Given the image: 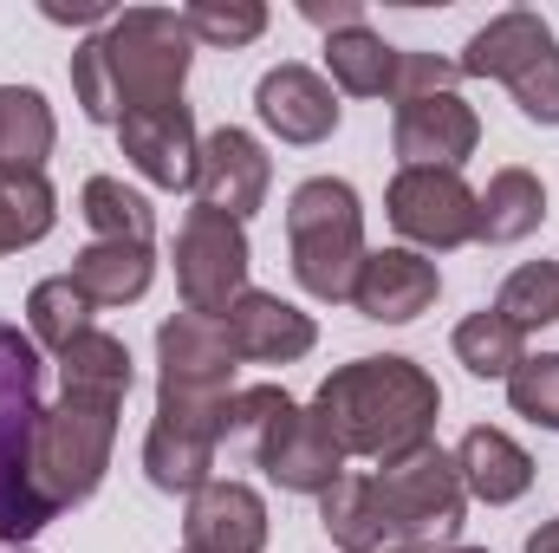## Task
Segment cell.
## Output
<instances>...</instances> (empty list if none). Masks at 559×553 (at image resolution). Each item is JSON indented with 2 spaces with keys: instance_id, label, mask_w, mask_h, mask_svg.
I'll list each match as a JSON object with an SVG mask.
<instances>
[{
  "instance_id": "e575fe53",
  "label": "cell",
  "mask_w": 559,
  "mask_h": 553,
  "mask_svg": "<svg viewBox=\"0 0 559 553\" xmlns=\"http://www.w3.org/2000/svg\"><path fill=\"white\" fill-rule=\"evenodd\" d=\"M299 13H306V20H312L325 39H332V33H352V26H365V0H332V7H325V0H306Z\"/></svg>"
},
{
  "instance_id": "7a4b0ae2",
  "label": "cell",
  "mask_w": 559,
  "mask_h": 553,
  "mask_svg": "<svg viewBox=\"0 0 559 553\" xmlns=\"http://www.w3.org/2000/svg\"><path fill=\"white\" fill-rule=\"evenodd\" d=\"M195 66V39L182 26V13L169 7H124L111 13V26H98L79 52H72V98L92 125L156 111V105H182Z\"/></svg>"
},
{
  "instance_id": "2e32d148",
  "label": "cell",
  "mask_w": 559,
  "mask_h": 553,
  "mask_svg": "<svg viewBox=\"0 0 559 553\" xmlns=\"http://www.w3.org/2000/svg\"><path fill=\"white\" fill-rule=\"evenodd\" d=\"M436 293H442V274L417 248H371L352 280V306L378 326H411L417 313L436 306Z\"/></svg>"
},
{
  "instance_id": "30bf717a",
  "label": "cell",
  "mask_w": 559,
  "mask_h": 553,
  "mask_svg": "<svg viewBox=\"0 0 559 553\" xmlns=\"http://www.w3.org/2000/svg\"><path fill=\"white\" fill-rule=\"evenodd\" d=\"M384 215L417 255H449L475 242V189L462 183V169H397L384 189Z\"/></svg>"
},
{
  "instance_id": "4fadbf2b",
  "label": "cell",
  "mask_w": 559,
  "mask_h": 553,
  "mask_svg": "<svg viewBox=\"0 0 559 553\" xmlns=\"http://www.w3.org/2000/svg\"><path fill=\"white\" fill-rule=\"evenodd\" d=\"M481 143V118L462 92H436L417 105H397L391 150L404 156V169H462Z\"/></svg>"
},
{
  "instance_id": "484cf974",
  "label": "cell",
  "mask_w": 559,
  "mask_h": 553,
  "mask_svg": "<svg viewBox=\"0 0 559 553\" xmlns=\"http://www.w3.org/2000/svg\"><path fill=\"white\" fill-rule=\"evenodd\" d=\"M138 372H131V345L105 326L79 332L66 352H59V391H105V398H131Z\"/></svg>"
},
{
  "instance_id": "4dcf8cb0",
  "label": "cell",
  "mask_w": 559,
  "mask_h": 553,
  "mask_svg": "<svg viewBox=\"0 0 559 553\" xmlns=\"http://www.w3.org/2000/svg\"><path fill=\"white\" fill-rule=\"evenodd\" d=\"M182 26H189L195 46L235 52V46H254L267 33V7L261 0H189L182 7Z\"/></svg>"
},
{
  "instance_id": "f35d334b",
  "label": "cell",
  "mask_w": 559,
  "mask_h": 553,
  "mask_svg": "<svg viewBox=\"0 0 559 553\" xmlns=\"http://www.w3.org/2000/svg\"><path fill=\"white\" fill-rule=\"evenodd\" d=\"M182 553H189V548H182Z\"/></svg>"
},
{
  "instance_id": "5bb4252c",
  "label": "cell",
  "mask_w": 559,
  "mask_h": 553,
  "mask_svg": "<svg viewBox=\"0 0 559 553\" xmlns=\"http://www.w3.org/2000/svg\"><path fill=\"white\" fill-rule=\"evenodd\" d=\"M118 143H124V163L138 169L143 183L156 189H195V111L189 105H156V111H131L118 118Z\"/></svg>"
},
{
  "instance_id": "8992f818",
  "label": "cell",
  "mask_w": 559,
  "mask_h": 553,
  "mask_svg": "<svg viewBox=\"0 0 559 553\" xmlns=\"http://www.w3.org/2000/svg\"><path fill=\"white\" fill-rule=\"evenodd\" d=\"M286 255L293 280L312 299H352V280L365 268V202L345 176H306L286 196Z\"/></svg>"
},
{
  "instance_id": "9a60e30c",
  "label": "cell",
  "mask_w": 559,
  "mask_h": 553,
  "mask_svg": "<svg viewBox=\"0 0 559 553\" xmlns=\"http://www.w3.org/2000/svg\"><path fill=\"white\" fill-rule=\"evenodd\" d=\"M182 548L189 553H261L267 548V502L248 482H202L182 515Z\"/></svg>"
},
{
  "instance_id": "cb8c5ba5",
  "label": "cell",
  "mask_w": 559,
  "mask_h": 553,
  "mask_svg": "<svg viewBox=\"0 0 559 553\" xmlns=\"http://www.w3.org/2000/svg\"><path fill=\"white\" fill-rule=\"evenodd\" d=\"M59 143L52 105L33 85H0V169H46Z\"/></svg>"
},
{
  "instance_id": "44dd1931",
  "label": "cell",
  "mask_w": 559,
  "mask_h": 553,
  "mask_svg": "<svg viewBox=\"0 0 559 553\" xmlns=\"http://www.w3.org/2000/svg\"><path fill=\"white\" fill-rule=\"evenodd\" d=\"M156 280V255L131 248V242H85L72 255V286L92 306H138Z\"/></svg>"
},
{
  "instance_id": "603a6c76",
  "label": "cell",
  "mask_w": 559,
  "mask_h": 553,
  "mask_svg": "<svg viewBox=\"0 0 559 553\" xmlns=\"http://www.w3.org/2000/svg\"><path fill=\"white\" fill-rule=\"evenodd\" d=\"M79 215H85L92 242H131V248H150L156 242V209H150V196L131 189L124 176H85Z\"/></svg>"
},
{
  "instance_id": "7402d4cb",
  "label": "cell",
  "mask_w": 559,
  "mask_h": 553,
  "mask_svg": "<svg viewBox=\"0 0 559 553\" xmlns=\"http://www.w3.org/2000/svg\"><path fill=\"white\" fill-rule=\"evenodd\" d=\"M215 456H222V443L195 436V430L150 423V436H143V475L163 495H195L202 482H215Z\"/></svg>"
},
{
  "instance_id": "8d00e7d4",
  "label": "cell",
  "mask_w": 559,
  "mask_h": 553,
  "mask_svg": "<svg viewBox=\"0 0 559 553\" xmlns=\"http://www.w3.org/2000/svg\"><path fill=\"white\" fill-rule=\"evenodd\" d=\"M449 553H488V548H449Z\"/></svg>"
},
{
  "instance_id": "4316f807",
  "label": "cell",
  "mask_w": 559,
  "mask_h": 553,
  "mask_svg": "<svg viewBox=\"0 0 559 553\" xmlns=\"http://www.w3.org/2000/svg\"><path fill=\"white\" fill-rule=\"evenodd\" d=\"M52 222H59V196L46 169H0V261L46 242Z\"/></svg>"
},
{
  "instance_id": "83f0119b",
  "label": "cell",
  "mask_w": 559,
  "mask_h": 553,
  "mask_svg": "<svg viewBox=\"0 0 559 553\" xmlns=\"http://www.w3.org/2000/svg\"><path fill=\"white\" fill-rule=\"evenodd\" d=\"M455 358L468 365V378H514L521 372V358H527V332L521 326H508L495 306H481V313H468L462 326H455Z\"/></svg>"
},
{
  "instance_id": "d4e9b609",
  "label": "cell",
  "mask_w": 559,
  "mask_h": 553,
  "mask_svg": "<svg viewBox=\"0 0 559 553\" xmlns=\"http://www.w3.org/2000/svg\"><path fill=\"white\" fill-rule=\"evenodd\" d=\"M325 72H332V92H352V98H391V72H397V46L371 26H352V33H332L325 39Z\"/></svg>"
},
{
  "instance_id": "836d02e7",
  "label": "cell",
  "mask_w": 559,
  "mask_h": 553,
  "mask_svg": "<svg viewBox=\"0 0 559 553\" xmlns=\"http://www.w3.org/2000/svg\"><path fill=\"white\" fill-rule=\"evenodd\" d=\"M462 66L442 59V52H404L397 46V72H391V105H417V98H436V92H455Z\"/></svg>"
},
{
  "instance_id": "74e56055",
  "label": "cell",
  "mask_w": 559,
  "mask_h": 553,
  "mask_svg": "<svg viewBox=\"0 0 559 553\" xmlns=\"http://www.w3.org/2000/svg\"><path fill=\"white\" fill-rule=\"evenodd\" d=\"M13 553H33V548H13Z\"/></svg>"
},
{
  "instance_id": "52a82bcc",
  "label": "cell",
  "mask_w": 559,
  "mask_h": 553,
  "mask_svg": "<svg viewBox=\"0 0 559 553\" xmlns=\"http://www.w3.org/2000/svg\"><path fill=\"white\" fill-rule=\"evenodd\" d=\"M118 411L124 398H105V391H59V404H46L33 436V482L59 515L98 495L118 449Z\"/></svg>"
},
{
  "instance_id": "ba28073f",
  "label": "cell",
  "mask_w": 559,
  "mask_h": 553,
  "mask_svg": "<svg viewBox=\"0 0 559 553\" xmlns=\"http://www.w3.org/2000/svg\"><path fill=\"white\" fill-rule=\"evenodd\" d=\"M455 66H462V79H495V85H508L527 125H547V131L559 125V33L540 13H527V7L495 13V20L462 46Z\"/></svg>"
},
{
  "instance_id": "9c48e42d",
  "label": "cell",
  "mask_w": 559,
  "mask_h": 553,
  "mask_svg": "<svg viewBox=\"0 0 559 553\" xmlns=\"http://www.w3.org/2000/svg\"><path fill=\"white\" fill-rule=\"evenodd\" d=\"M248 268H254L248 228L195 202L182 215V228H176V293H182V313L228 319V306L248 293Z\"/></svg>"
},
{
  "instance_id": "277c9868",
  "label": "cell",
  "mask_w": 559,
  "mask_h": 553,
  "mask_svg": "<svg viewBox=\"0 0 559 553\" xmlns=\"http://www.w3.org/2000/svg\"><path fill=\"white\" fill-rule=\"evenodd\" d=\"M39 345L20 339V326L0 319V541L26 548L59 521V508L33 482V436H39Z\"/></svg>"
},
{
  "instance_id": "1f68e13d",
  "label": "cell",
  "mask_w": 559,
  "mask_h": 553,
  "mask_svg": "<svg viewBox=\"0 0 559 553\" xmlns=\"http://www.w3.org/2000/svg\"><path fill=\"white\" fill-rule=\"evenodd\" d=\"M508 404H514V416H527L534 430H559V352L521 358V372L508 378Z\"/></svg>"
},
{
  "instance_id": "e0dca14e",
  "label": "cell",
  "mask_w": 559,
  "mask_h": 553,
  "mask_svg": "<svg viewBox=\"0 0 559 553\" xmlns=\"http://www.w3.org/2000/svg\"><path fill=\"white\" fill-rule=\"evenodd\" d=\"M222 332H228V345H235L241 365H293V358H306V352L319 345L312 313H299L293 299L261 293V286H248V293L228 306Z\"/></svg>"
},
{
  "instance_id": "5b68a950",
  "label": "cell",
  "mask_w": 559,
  "mask_h": 553,
  "mask_svg": "<svg viewBox=\"0 0 559 553\" xmlns=\"http://www.w3.org/2000/svg\"><path fill=\"white\" fill-rule=\"evenodd\" d=\"M235 345L222 332V319H195V313H169L156 326V423L169 430H195L215 436L228 430V398L235 385Z\"/></svg>"
},
{
  "instance_id": "d6a6232c",
  "label": "cell",
  "mask_w": 559,
  "mask_h": 553,
  "mask_svg": "<svg viewBox=\"0 0 559 553\" xmlns=\"http://www.w3.org/2000/svg\"><path fill=\"white\" fill-rule=\"evenodd\" d=\"M293 398L280 391V385H241L235 398H228V430H222V443H235V449H254L261 436H267V423L286 411Z\"/></svg>"
},
{
  "instance_id": "6da1fadb",
  "label": "cell",
  "mask_w": 559,
  "mask_h": 553,
  "mask_svg": "<svg viewBox=\"0 0 559 553\" xmlns=\"http://www.w3.org/2000/svg\"><path fill=\"white\" fill-rule=\"evenodd\" d=\"M468 495L449 449H417L371 475H338L319 495V528L338 553H436L462 541Z\"/></svg>"
},
{
  "instance_id": "7c38bea8",
  "label": "cell",
  "mask_w": 559,
  "mask_h": 553,
  "mask_svg": "<svg viewBox=\"0 0 559 553\" xmlns=\"http://www.w3.org/2000/svg\"><path fill=\"white\" fill-rule=\"evenodd\" d=\"M274 189V156L261 150L254 131L241 125H222L202 138V156H195V202L228 215V222H248Z\"/></svg>"
},
{
  "instance_id": "d590c367",
  "label": "cell",
  "mask_w": 559,
  "mask_h": 553,
  "mask_svg": "<svg viewBox=\"0 0 559 553\" xmlns=\"http://www.w3.org/2000/svg\"><path fill=\"white\" fill-rule=\"evenodd\" d=\"M527 553H559V521H540V528L527 534Z\"/></svg>"
},
{
  "instance_id": "ffe728a7",
  "label": "cell",
  "mask_w": 559,
  "mask_h": 553,
  "mask_svg": "<svg viewBox=\"0 0 559 553\" xmlns=\"http://www.w3.org/2000/svg\"><path fill=\"white\" fill-rule=\"evenodd\" d=\"M540 222H547V183L534 169H521V163L495 169L488 189L475 196V242H488V248L527 242Z\"/></svg>"
},
{
  "instance_id": "d6986e66",
  "label": "cell",
  "mask_w": 559,
  "mask_h": 553,
  "mask_svg": "<svg viewBox=\"0 0 559 553\" xmlns=\"http://www.w3.org/2000/svg\"><path fill=\"white\" fill-rule=\"evenodd\" d=\"M455 475H462V495L468 502H488V508H508L534 489V456L508 436V430H488L475 423L462 443H455Z\"/></svg>"
},
{
  "instance_id": "f1b7e54d",
  "label": "cell",
  "mask_w": 559,
  "mask_h": 553,
  "mask_svg": "<svg viewBox=\"0 0 559 553\" xmlns=\"http://www.w3.org/2000/svg\"><path fill=\"white\" fill-rule=\"evenodd\" d=\"M92 313L98 306L72 286V274H52L26 293V326H33V345H46V352H66L79 332H92Z\"/></svg>"
},
{
  "instance_id": "f546056e",
  "label": "cell",
  "mask_w": 559,
  "mask_h": 553,
  "mask_svg": "<svg viewBox=\"0 0 559 553\" xmlns=\"http://www.w3.org/2000/svg\"><path fill=\"white\" fill-rule=\"evenodd\" d=\"M495 313H501L508 326H521V332L554 326L559 319V261H527V268H514V274L501 280V293H495Z\"/></svg>"
},
{
  "instance_id": "ac0fdd59",
  "label": "cell",
  "mask_w": 559,
  "mask_h": 553,
  "mask_svg": "<svg viewBox=\"0 0 559 553\" xmlns=\"http://www.w3.org/2000/svg\"><path fill=\"white\" fill-rule=\"evenodd\" d=\"M254 111H261V125L280 143H325L338 131V92H332V79L312 72V66H293V59L274 66V72H261Z\"/></svg>"
},
{
  "instance_id": "3957f363",
  "label": "cell",
  "mask_w": 559,
  "mask_h": 553,
  "mask_svg": "<svg viewBox=\"0 0 559 553\" xmlns=\"http://www.w3.org/2000/svg\"><path fill=\"white\" fill-rule=\"evenodd\" d=\"M312 416L332 430V443L345 449V462L365 456V462L391 469V462H404V456H417V449L436 443L442 391H436V378L423 372L417 358L384 352V358L338 365L312 391Z\"/></svg>"
},
{
  "instance_id": "8fae6325",
  "label": "cell",
  "mask_w": 559,
  "mask_h": 553,
  "mask_svg": "<svg viewBox=\"0 0 559 553\" xmlns=\"http://www.w3.org/2000/svg\"><path fill=\"white\" fill-rule=\"evenodd\" d=\"M248 456H254V469H261L274 489H286V495H325V489L345 475V449H338L332 430L312 416V404H286Z\"/></svg>"
}]
</instances>
